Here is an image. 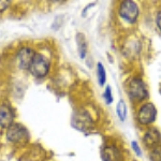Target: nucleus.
I'll return each mask as SVG.
<instances>
[{"mask_svg":"<svg viewBox=\"0 0 161 161\" xmlns=\"http://www.w3.org/2000/svg\"><path fill=\"white\" fill-rule=\"evenodd\" d=\"M132 148L134 149V152L136 153V155L137 156H141V149H140V147H139V145H137V143L136 142H132Z\"/></svg>","mask_w":161,"mask_h":161,"instance_id":"nucleus-17","label":"nucleus"},{"mask_svg":"<svg viewBox=\"0 0 161 161\" xmlns=\"http://www.w3.org/2000/svg\"><path fill=\"white\" fill-rule=\"evenodd\" d=\"M101 158L103 161H123V155L115 145H106L101 150Z\"/></svg>","mask_w":161,"mask_h":161,"instance_id":"nucleus-6","label":"nucleus"},{"mask_svg":"<svg viewBox=\"0 0 161 161\" xmlns=\"http://www.w3.org/2000/svg\"><path fill=\"white\" fill-rule=\"evenodd\" d=\"M157 116V110L153 103H145L143 104L137 113V120L142 125H149L153 124Z\"/></svg>","mask_w":161,"mask_h":161,"instance_id":"nucleus-4","label":"nucleus"},{"mask_svg":"<svg viewBox=\"0 0 161 161\" xmlns=\"http://www.w3.org/2000/svg\"><path fill=\"white\" fill-rule=\"evenodd\" d=\"M13 112L11 108L3 104L0 106V127L1 128H9L13 124Z\"/></svg>","mask_w":161,"mask_h":161,"instance_id":"nucleus-9","label":"nucleus"},{"mask_svg":"<svg viewBox=\"0 0 161 161\" xmlns=\"http://www.w3.org/2000/svg\"><path fill=\"white\" fill-rule=\"evenodd\" d=\"M7 139L10 142H23L28 139L27 130L19 124H12L8 128L7 131Z\"/></svg>","mask_w":161,"mask_h":161,"instance_id":"nucleus-5","label":"nucleus"},{"mask_svg":"<svg viewBox=\"0 0 161 161\" xmlns=\"http://www.w3.org/2000/svg\"><path fill=\"white\" fill-rule=\"evenodd\" d=\"M104 99L106 101L108 104H111L113 102V96H112V89L110 86H108L105 88V92H104Z\"/></svg>","mask_w":161,"mask_h":161,"instance_id":"nucleus-14","label":"nucleus"},{"mask_svg":"<svg viewBox=\"0 0 161 161\" xmlns=\"http://www.w3.org/2000/svg\"><path fill=\"white\" fill-rule=\"evenodd\" d=\"M48 69H50V64H48L47 59L40 54H36L29 67L31 74L39 79L44 77L47 74Z\"/></svg>","mask_w":161,"mask_h":161,"instance_id":"nucleus-3","label":"nucleus"},{"mask_svg":"<svg viewBox=\"0 0 161 161\" xmlns=\"http://www.w3.org/2000/svg\"><path fill=\"white\" fill-rule=\"evenodd\" d=\"M97 71H98V80H99V84L101 86L105 84V80H106V74H105V69L103 67V64L99 62L98 64V68H97Z\"/></svg>","mask_w":161,"mask_h":161,"instance_id":"nucleus-12","label":"nucleus"},{"mask_svg":"<svg viewBox=\"0 0 161 161\" xmlns=\"http://www.w3.org/2000/svg\"><path fill=\"white\" fill-rule=\"evenodd\" d=\"M76 40H77V44L80 46V58H84L85 55H86V43H85V37L82 35V33H79L76 36Z\"/></svg>","mask_w":161,"mask_h":161,"instance_id":"nucleus-11","label":"nucleus"},{"mask_svg":"<svg viewBox=\"0 0 161 161\" xmlns=\"http://www.w3.org/2000/svg\"><path fill=\"white\" fill-rule=\"evenodd\" d=\"M128 93L129 97L134 101H143L148 97V90L145 85L144 80L134 77L128 84Z\"/></svg>","mask_w":161,"mask_h":161,"instance_id":"nucleus-1","label":"nucleus"},{"mask_svg":"<svg viewBox=\"0 0 161 161\" xmlns=\"http://www.w3.org/2000/svg\"><path fill=\"white\" fill-rule=\"evenodd\" d=\"M156 25H157L158 29L161 31V11H159L156 15Z\"/></svg>","mask_w":161,"mask_h":161,"instance_id":"nucleus-16","label":"nucleus"},{"mask_svg":"<svg viewBox=\"0 0 161 161\" xmlns=\"http://www.w3.org/2000/svg\"><path fill=\"white\" fill-rule=\"evenodd\" d=\"M10 4V1H7V0H0V12L4 11Z\"/></svg>","mask_w":161,"mask_h":161,"instance_id":"nucleus-15","label":"nucleus"},{"mask_svg":"<svg viewBox=\"0 0 161 161\" xmlns=\"http://www.w3.org/2000/svg\"><path fill=\"white\" fill-rule=\"evenodd\" d=\"M143 141H144L147 147H150V148L153 149L154 147L158 146L161 143V133L159 132V130L156 128L149 129V130L145 133L144 137H143Z\"/></svg>","mask_w":161,"mask_h":161,"instance_id":"nucleus-7","label":"nucleus"},{"mask_svg":"<svg viewBox=\"0 0 161 161\" xmlns=\"http://www.w3.org/2000/svg\"><path fill=\"white\" fill-rule=\"evenodd\" d=\"M116 112H117L118 117L120 118V120H125L127 116V105L125 103L124 100H120L118 102L117 106H116Z\"/></svg>","mask_w":161,"mask_h":161,"instance_id":"nucleus-10","label":"nucleus"},{"mask_svg":"<svg viewBox=\"0 0 161 161\" xmlns=\"http://www.w3.org/2000/svg\"><path fill=\"white\" fill-rule=\"evenodd\" d=\"M35 52H33L29 47H23L22 50L19 52V67L22 69H29L30 64L32 61L33 57H35Z\"/></svg>","mask_w":161,"mask_h":161,"instance_id":"nucleus-8","label":"nucleus"},{"mask_svg":"<svg viewBox=\"0 0 161 161\" xmlns=\"http://www.w3.org/2000/svg\"><path fill=\"white\" fill-rule=\"evenodd\" d=\"M139 7L136 2L131 1V0H127L123 1L119 7V15L125 22L134 24L137 20L139 17Z\"/></svg>","mask_w":161,"mask_h":161,"instance_id":"nucleus-2","label":"nucleus"},{"mask_svg":"<svg viewBox=\"0 0 161 161\" xmlns=\"http://www.w3.org/2000/svg\"><path fill=\"white\" fill-rule=\"evenodd\" d=\"M150 159H152V161H161V143L158 146H156L152 149Z\"/></svg>","mask_w":161,"mask_h":161,"instance_id":"nucleus-13","label":"nucleus"}]
</instances>
